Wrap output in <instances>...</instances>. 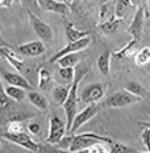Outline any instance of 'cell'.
<instances>
[{"mask_svg": "<svg viewBox=\"0 0 150 153\" xmlns=\"http://www.w3.org/2000/svg\"><path fill=\"white\" fill-rule=\"evenodd\" d=\"M89 69L88 68H83V67H78V69L75 71V77H74V81L72 82L71 88H69V92L67 95L66 101L63 104V108L65 111V116H66V129L67 133L71 129V126H72L73 119L75 115L78 114V85L80 82L82 81L87 74H88Z\"/></svg>", "mask_w": 150, "mask_h": 153, "instance_id": "1", "label": "cell"}, {"mask_svg": "<svg viewBox=\"0 0 150 153\" xmlns=\"http://www.w3.org/2000/svg\"><path fill=\"white\" fill-rule=\"evenodd\" d=\"M99 142H104L107 144H111L113 140L110 137L101 136L95 133H83L80 135H73L71 136V143L68 146L69 152H83L84 150L92 146L93 144Z\"/></svg>", "mask_w": 150, "mask_h": 153, "instance_id": "2", "label": "cell"}, {"mask_svg": "<svg viewBox=\"0 0 150 153\" xmlns=\"http://www.w3.org/2000/svg\"><path fill=\"white\" fill-rule=\"evenodd\" d=\"M140 99L141 98L131 94L126 90H123V91H117V92L113 93L99 105L100 108H113V109H115V108H125V107H128L131 104L139 102Z\"/></svg>", "mask_w": 150, "mask_h": 153, "instance_id": "3", "label": "cell"}, {"mask_svg": "<svg viewBox=\"0 0 150 153\" xmlns=\"http://www.w3.org/2000/svg\"><path fill=\"white\" fill-rule=\"evenodd\" d=\"M2 137L9 141V142L17 144L22 148L26 149L28 151H32V152H40L41 151V145L33 141V138L31 137V135H28V133L23 131L21 133H9V131H6L5 134L2 135Z\"/></svg>", "mask_w": 150, "mask_h": 153, "instance_id": "4", "label": "cell"}, {"mask_svg": "<svg viewBox=\"0 0 150 153\" xmlns=\"http://www.w3.org/2000/svg\"><path fill=\"white\" fill-rule=\"evenodd\" d=\"M100 109V105L97 103H91L89 104L85 109H83L81 112H78L75 115L74 119H73L72 126H71V129H69V134H75L76 131L84 125L87 124L88 121H90L93 117H95L98 111Z\"/></svg>", "mask_w": 150, "mask_h": 153, "instance_id": "5", "label": "cell"}, {"mask_svg": "<svg viewBox=\"0 0 150 153\" xmlns=\"http://www.w3.org/2000/svg\"><path fill=\"white\" fill-rule=\"evenodd\" d=\"M28 16L30 23H31V26L35 32V34L43 41H47V42L51 41L52 36H54V33H52V28L50 27L49 24L43 22L37 14H34L30 10H28Z\"/></svg>", "mask_w": 150, "mask_h": 153, "instance_id": "6", "label": "cell"}, {"mask_svg": "<svg viewBox=\"0 0 150 153\" xmlns=\"http://www.w3.org/2000/svg\"><path fill=\"white\" fill-rule=\"evenodd\" d=\"M66 124L58 116H52L49 123V135L47 137L48 144H58L66 134Z\"/></svg>", "mask_w": 150, "mask_h": 153, "instance_id": "7", "label": "cell"}, {"mask_svg": "<svg viewBox=\"0 0 150 153\" xmlns=\"http://www.w3.org/2000/svg\"><path fill=\"white\" fill-rule=\"evenodd\" d=\"M105 94V88L101 83H92L83 88L80 98L84 103H97L102 99Z\"/></svg>", "mask_w": 150, "mask_h": 153, "instance_id": "8", "label": "cell"}, {"mask_svg": "<svg viewBox=\"0 0 150 153\" xmlns=\"http://www.w3.org/2000/svg\"><path fill=\"white\" fill-rule=\"evenodd\" d=\"M91 43V39L89 36H85V38L81 39V40H78V41H74V42H68V43L60 49L58 52H56L55 55L51 57L50 59V62H56L57 59H59L60 57L65 55H68V53H76L81 50H84L85 48L89 47V44Z\"/></svg>", "mask_w": 150, "mask_h": 153, "instance_id": "9", "label": "cell"}, {"mask_svg": "<svg viewBox=\"0 0 150 153\" xmlns=\"http://www.w3.org/2000/svg\"><path fill=\"white\" fill-rule=\"evenodd\" d=\"M146 18V9L143 6H140L138 10L135 11V15L133 16L132 23L128 27V32L132 35V39L137 40L138 42L141 41L142 33H143V25H145Z\"/></svg>", "mask_w": 150, "mask_h": 153, "instance_id": "10", "label": "cell"}, {"mask_svg": "<svg viewBox=\"0 0 150 153\" xmlns=\"http://www.w3.org/2000/svg\"><path fill=\"white\" fill-rule=\"evenodd\" d=\"M17 51L21 55L26 56V57H39V56L45 53L46 45L42 41L34 40V41H30V42L18 45Z\"/></svg>", "mask_w": 150, "mask_h": 153, "instance_id": "11", "label": "cell"}, {"mask_svg": "<svg viewBox=\"0 0 150 153\" xmlns=\"http://www.w3.org/2000/svg\"><path fill=\"white\" fill-rule=\"evenodd\" d=\"M0 75L2 76L4 81L6 83H8L9 85L19 86V88H23L25 90H32V85L28 83V79L17 73H11V71H6L5 68L0 67Z\"/></svg>", "mask_w": 150, "mask_h": 153, "instance_id": "12", "label": "cell"}, {"mask_svg": "<svg viewBox=\"0 0 150 153\" xmlns=\"http://www.w3.org/2000/svg\"><path fill=\"white\" fill-rule=\"evenodd\" d=\"M39 5L41 10L60 14V15H67L69 14V7L63 2L57 0H39Z\"/></svg>", "mask_w": 150, "mask_h": 153, "instance_id": "13", "label": "cell"}, {"mask_svg": "<svg viewBox=\"0 0 150 153\" xmlns=\"http://www.w3.org/2000/svg\"><path fill=\"white\" fill-rule=\"evenodd\" d=\"M1 58H4L7 60V62L11 65L16 71H21L24 67V62L23 60L17 58L16 53L8 47H1Z\"/></svg>", "mask_w": 150, "mask_h": 153, "instance_id": "14", "label": "cell"}, {"mask_svg": "<svg viewBox=\"0 0 150 153\" xmlns=\"http://www.w3.org/2000/svg\"><path fill=\"white\" fill-rule=\"evenodd\" d=\"M71 85L72 84H68L67 86H64V85H57L52 88V92H51V95H52V100L57 105H61L64 102L66 101L67 95H68V92H69V88H71Z\"/></svg>", "mask_w": 150, "mask_h": 153, "instance_id": "15", "label": "cell"}, {"mask_svg": "<svg viewBox=\"0 0 150 153\" xmlns=\"http://www.w3.org/2000/svg\"><path fill=\"white\" fill-rule=\"evenodd\" d=\"M114 15L116 18L123 19L128 15V9L134 5V0H114Z\"/></svg>", "mask_w": 150, "mask_h": 153, "instance_id": "16", "label": "cell"}, {"mask_svg": "<svg viewBox=\"0 0 150 153\" xmlns=\"http://www.w3.org/2000/svg\"><path fill=\"white\" fill-rule=\"evenodd\" d=\"M110 51L106 50L97 59V67H98L99 71L104 76H108L109 75V71H110Z\"/></svg>", "mask_w": 150, "mask_h": 153, "instance_id": "17", "label": "cell"}, {"mask_svg": "<svg viewBox=\"0 0 150 153\" xmlns=\"http://www.w3.org/2000/svg\"><path fill=\"white\" fill-rule=\"evenodd\" d=\"M38 78H39V88L41 90L43 91L50 90L52 85V74L48 68L46 67L40 68L38 71Z\"/></svg>", "mask_w": 150, "mask_h": 153, "instance_id": "18", "label": "cell"}, {"mask_svg": "<svg viewBox=\"0 0 150 153\" xmlns=\"http://www.w3.org/2000/svg\"><path fill=\"white\" fill-rule=\"evenodd\" d=\"M28 101L33 104L34 107H37L40 110H47L49 104H48V100L43 94H41L39 92L35 91H31L28 94Z\"/></svg>", "mask_w": 150, "mask_h": 153, "instance_id": "19", "label": "cell"}, {"mask_svg": "<svg viewBox=\"0 0 150 153\" xmlns=\"http://www.w3.org/2000/svg\"><path fill=\"white\" fill-rule=\"evenodd\" d=\"M122 23L121 18H116V17H113L111 19L104 22L98 25V28L100 30V32L106 34V35H109V34H114L115 32H117V30L119 27Z\"/></svg>", "mask_w": 150, "mask_h": 153, "instance_id": "20", "label": "cell"}, {"mask_svg": "<svg viewBox=\"0 0 150 153\" xmlns=\"http://www.w3.org/2000/svg\"><path fill=\"white\" fill-rule=\"evenodd\" d=\"M65 35L68 42H74V41H78L81 39L85 38V36H89V32L88 31H80L74 28L73 24H68L65 28Z\"/></svg>", "mask_w": 150, "mask_h": 153, "instance_id": "21", "label": "cell"}, {"mask_svg": "<svg viewBox=\"0 0 150 153\" xmlns=\"http://www.w3.org/2000/svg\"><path fill=\"white\" fill-rule=\"evenodd\" d=\"M139 43L137 40H134L132 39L130 42H128L125 47H123L121 50H118L116 52H114V57H116V58H130L132 55H135L134 52H135V47H137V44Z\"/></svg>", "mask_w": 150, "mask_h": 153, "instance_id": "22", "label": "cell"}, {"mask_svg": "<svg viewBox=\"0 0 150 153\" xmlns=\"http://www.w3.org/2000/svg\"><path fill=\"white\" fill-rule=\"evenodd\" d=\"M7 95L10 99L15 100L16 102H22L23 100L26 97V93H25V88H19V86H14V85H8L5 88Z\"/></svg>", "mask_w": 150, "mask_h": 153, "instance_id": "23", "label": "cell"}, {"mask_svg": "<svg viewBox=\"0 0 150 153\" xmlns=\"http://www.w3.org/2000/svg\"><path fill=\"white\" fill-rule=\"evenodd\" d=\"M80 60V56L76 53H68L60 57L59 59H57V64L59 65V67H75L78 64Z\"/></svg>", "mask_w": 150, "mask_h": 153, "instance_id": "24", "label": "cell"}, {"mask_svg": "<svg viewBox=\"0 0 150 153\" xmlns=\"http://www.w3.org/2000/svg\"><path fill=\"white\" fill-rule=\"evenodd\" d=\"M113 17H115V15H114V4L113 2H106L100 7L99 19L101 21V23H104L111 19Z\"/></svg>", "mask_w": 150, "mask_h": 153, "instance_id": "25", "label": "cell"}, {"mask_svg": "<svg viewBox=\"0 0 150 153\" xmlns=\"http://www.w3.org/2000/svg\"><path fill=\"white\" fill-rule=\"evenodd\" d=\"M125 90H126L128 92L131 93V94L139 97V98H143V97H146V94H147L146 88L138 82L126 83V85H125Z\"/></svg>", "mask_w": 150, "mask_h": 153, "instance_id": "26", "label": "cell"}, {"mask_svg": "<svg viewBox=\"0 0 150 153\" xmlns=\"http://www.w3.org/2000/svg\"><path fill=\"white\" fill-rule=\"evenodd\" d=\"M135 64L138 66H146L150 62V47H145L137 52L135 56Z\"/></svg>", "mask_w": 150, "mask_h": 153, "instance_id": "27", "label": "cell"}, {"mask_svg": "<svg viewBox=\"0 0 150 153\" xmlns=\"http://www.w3.org/2000/svg\"><path fill=\"white\" fill-rule=\"evenodd\" d=\"M110 152L111 153H137L139 152L133 146L126 145L122 142H113L110 144Z\"/></svg>", "mask_w": 150, "mask_h": 153, "instance_id": "28", "label": "cell"}, {"mask_svg": "<svg viewBox=\"0 0 150 153\" xmlns=\"http://www.w3.org/2000/svg\"><path fill=\"white\" fill-rule=\"evenodd\" d=\"M58 74L63 81L67 82L68 84H72L74 77H75V69H74V67H59Z\"/></svg>", "mask_w": 150, "mask_h": 153, "instance_id": "29", "label": "cell"}, {"mask_svg": "<svg viewBox=\"0 0 150 153\" xmlns=\"http://www.w3.org/2000/svg\"><path fill=\"white\" fill-rule=\"evenodd\" d=\"M22 1L26 5L28 10L34 13V14H38L41 10L39 5V0H22Z\"/></svg>", "mask_w": 150, "mask_h": 153, "instance_id": "30", "label": "cell"}, {"mask_svg": "<svg viewBox=\"0 0 150 153\" xmlns=\"http://www.w3.org/2000/svg\"><path fill=\"white\" fill-rule=\"evenodd\" d=\"M141 141L147 149V152H150V128H143L142 129Z\"/></svg>", "mask_w": 150, "mask_h": 153, "instance_id": "31", "label": "cell"}, {"mask_svg": "<svg viewBox=\"0 0 150 153\" xmlns=\"http://www.w3.org/2000/svg\"><path fill=\"white\" fill-rule=\"evenodd\" d=\"M9 100H10V98L7 95L5 88L2 86V83H1V79H0V108L6 107L7 104L9 103Z\"/></svg>", "mask_w": 150, "mask_h": 153, "instance_id": "32", "label": "cell"}, {"mask_svg": "<svg viewBox=\"0 0 150 153\" xmlns=\"http://www.w3.org/2000/svg\"><path fill=\"white\" fill-rule=\"evenodd\" d=\"M9 133H21L23 131V125L21 121H11L8 125V131Z\"/></svg>", "mask_w": 150, "mask_h": 153, "instance_id": "33", "label": "cell"}, {"mask_svg": "<svg viewBox=\"0 0 150 153\" xmlns=\"http://www.w3.org/2000/svg\"><path fill=\"white\" fill-rule=\"evenodd\" d=\"M28 131L32 135H38L40 131H41V125H40L39 123H35V121L30 123L28 125Z\"/></svg>", "mask_w": 150, "mask_h": 153, "instance_id": "34", "label": "cell"}, {"mask_svg": "<svg viewBox=\"0 0 150 153\" xmlns=\"http://www.w3.org/2000/svg\"><path fill=\"white\" fill-rule=\"evenodd\" d=\"M14 1L18 0H0V8H10Z\"/></svg>", "mask_w": 150, "mask_h": 153, "instance_id": "35", "label": "cell"}, {"mask_svg": "<svg viewBox=\"0 0 150 153\" xmlns=\"http://www.w3.org/2000/svg\"><path fill=\"white\" fill-rule=\"evenodd\" d=\"M138 125L142 128H150V121H139Z\"/></svg>", "mask_w": 150, "mask_h": 153, "instance_id": "36", "label": "cell"}, {"mask_svg": "<svg viewBox=\"0 0 150 153\" xmlns=\"http://www.w3.org/2000/svg\"><path fill=\"white\" fill-rule=\"evenodd\" d=\"M61 1H63V2H65V4H66L67 1H68V0H61Z\"/></svg>", "mask_w": 150, "mask_h": 153, "instance_id": "37", "label": "cell"}, {"mask_svg": "<svg viewBox=\"0 0 150 153\" xmlns=\"http://www.w3.org/2000/svg\"><path fill=\"white\" fill-rule=\"evenodd\" d=\"M0 57H1V47H0Z\"/></svg>", "mask_w": 150, "mask_h": 153, "instance_id": "38", "label": "cell"}, {"mask_svg": "<svg viewBox=\"0 0 150 153\" xmlns=\"http://www.w3.org/2000/svg\"><path fill=\"white\" fill-rule=\"evenodd\" d=\"M0 150H1V142H0Z\"/></svg>", "mask_w": 150, "mask_h": 153, "instance_id": "39", "label": "cell"}, {"mask_svg": "<svg viewBox=\"0 0 150 153\" xmlns=\"http://www.w3.org/2000/svg\"><path fill=\"white\" fill-rule=\"evenodd\" d=\"M135 1H138V2H139V1H141V0H135Z\"/></svg>", "mask_w": 150, "mask_h": 153, "instance_id": "40", "label": "cell"}]
</instances>
